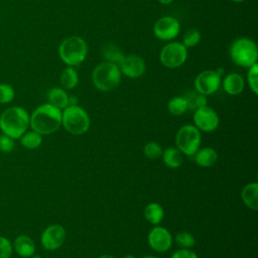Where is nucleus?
Segmentation results:
<instances>
[{"mask_svg":"<svg viewBox=\"0 0 258 258\" xmlns=\"http://www.w3.org/2000/svg\"><path fill=\"white\" fill-rule=\"evenodd\" d=\"M61 126V110L49 103L38 106L29 115V127L40 135L54 133Z\"/></svg>","mask_w":258,"mask_h":258,"instance_id":"nucleus-1","label":"nucleus"},{"mask_svg":"<svg viewBox=\"0 0 258 258\" xmlns=\"http://www.w3.org/2000/svg\"><path fill=\"white\" fill-rule=\"evenodd\" d=\"M29 127V114L20 106H11L0 114V130L12 139H19Z\"/></svg>","mask_w":258,"mask_h":258,"instance_id":"nucleus-2","label":"nucleus"},{"mask_svg":"<svg viewBox=\"0 0 258 258\" xmlns=\"http://www.w3.org/2000/svg\"><path fill=\"white\" fill-rule=\"evenodd\" d=\"M87 41L78 35H72L61 40L58 45V55L68 67H77L84 62L88 55Z\"/></svg>","mask_w":258,"mask_h":258,"instance_id":"nucleus-3","label":"nucleus"},{"mask_svg":"<svg viewBox=\"0 0 258 258\" xmlns=\"http://www.w3.org/2000/svg\"><path fill=\"white\" fill-rule=\"evenodd\" d=\"M119 67L111 61H102L92 72V83L101 92H111L118 88L121 83Z\"/></svg>","mask_w":258,"mask_h":258,"instance_id":"nucleus-4","label":"nucleus"},{"mask_svg":"<svg viewBox=\"0 0 258 258\" xmlns=\"http://www.w3.org/2000/svg\"><path fill=\"white\" fill-rule=\"evenodd\" d=\"M229 54L235 64L248 69L257 63L258 47L253 39L249 37H239L231 43Z\"/></svg>","mask_w":258,"mask_h":258,"instance_id":"nucleus-5","label":"nucleus"},{"mask_svg":"<svg viewBox=\"0 0 258 258\" xmlns=\"http://www.w3.org/2000/svg\"><path fill=\"white\" fill-rule=\"evenodd\" d=\"M61 126L70 134L82 135L89 130L91 119L88 112L81 106H68L61 111Z\"/></svg>","mask_w":258,"mask_h":258,"instance_id":"nucleus-6","label":"nucleus"},{"mask_svg":"<svg viewBox=\"0 0 258 258\" xmlns=\"http://www.w3.org/2000/svg\"><path fill=\"white\" fill-rule=\"evenodd\" d=\"M175 147L184 155L192 156L201 147L202 134L201 131L191 124L181 126L174 137Z\"/></svg>","mask_w":258,"mask_h":258,"instance_id":"nucleus-7","label":"nucleus"},{"mask_svg":"<svg viewBox=\"0 0 258 258\" xmlns=\"http://www.w3.org/2000/svg\"><path fill=\"white\" fill-rule=\"evenodd\" d=\"M187 48L179 41H167L160 49L159 61L167 69H177L187 59Z\"/></svg>","mask_w":258,"mask_h":258,"instance_id":"nucleus-8","label":"nucleus"},{"mask_svg":"<svg viewBox=\"0 0 258 258\" xmlns=\"http://www.w3.org/2000/svg\"><path fill=\"white\" fill-rule=\"evenodd\" d=\"M180 31L179 21L172 16L165 15L158 18L153 25L154 36L162 41H171Z\"/></svg>","mask_w":258,"mask_h":258,"instance_id":"nucleus-9","label":"nucleus"},{"mask_svg":"<svg viewBox=\"0 0 258 258\" xmlns=\"http://www.w3.org/2000/svg\"><path fill=\"white\" fill-rule=\"evenodd\" d=\"M222 77L216 70H206L201 72L195 79V90L205 96L216 93L221 87Z\"/></svg>","mask_w":258,"mask_h":258,"instance_id":"nucleus-10","label":"nucleus"},{"mask_svg":"<svg viewBox=\"0 0 258 258\" xmlns=\"http://www.w3.org/2000/svg\"><path fill=\"white\" fill-rule=\"evenodd\" d=\"M192 119L195 126L203 132L215 131L220 124L218 113L208 105L195 110Z\"/></svg>","mask_w":258,"mask_h":258,"instance_id":"nucleus-11","label":"nucleus"},{"mask_svg":"<svg viewBox=\"0 0 258 258\" xmlns=\"http://www.w3.org/2000/svg\"><path fill=\"white\" fill-rule=\"evenodd\" d=\"M66 229L58 224L47 226L40 235V244L47 251L57 250L66 241Z\"/></svg>","mask_w":258,"mask_h":258,"instance_id":"nucleus-12","label":"nucleus"},{"mask_svg":"<svg viewBox=\"0 0 258 258\" xmlns=\"http://www.w3.org/2000/svg\"><path fill=\"white\" fill-rule=\"evenodd\" d=\"M173 238L170 232L162 226H154L147 235V243L149 247L158 253L168 251L172 246Z\"/></svg>","mask_w":258,"mask_h":258,"instance_id":"nucleus-13","label":"nucleus"},{"mask_svg":"<svg viewBox=\"0 0 258 258\" xmlns=\"http://www.w3.org/2000/svg\"><path fill=\"white\" fill-rule=\"evenodd\" d=\"M118 67L121 74L129 79L140 78L146 71V63L144 59L137 54H124L119 61Z\"/></svg>","mask_w":258,"mask_h":258,"instance_id":"nucleus-14","label":"nucleus"},{"mask_svg":"<svg viewBox=\"0 0 258 258\" xmlns=\"http://www.w3.org/2000/svg\"><path fill=\"white\" fill-rule=\"evenodd\" d=\"M223 90L231 96L240 95L245 88V80L238 73H229L221 81Z\"/></svg>","mask_w":258,"mask_h":258,"instance_id":"nucleus-15","label":"nucleus"},{"mask_svg":"<svg viewBox=\"0 0 258 258\" xmlns=\"http://www.w3.org/2000/svg\"><path fill=\"white\" fill-rule=\"evenodd\" d=\"M12 246L13 251L22 258H30L36 251L34 241L27 235H18L12 242Z\"/></svg>","mask_w":258,"mask_h":258,"instance_id":"nucleus-16","label":"nucleus"},{"mask_svg":"<svg viewBox=\"0 0 258 258\" xmlns=\"http://www.w3.org/2000/svg\"><path fill=\"white\" fill-rule=\"evenodd\" d=\"M196 163L201 167H211L218 161V152L213 147L199 148L192 155Z\"/></svg>","mask_w":258,"mask_h":258,"instance_id":"nucleus-17","label":"nucleus"},{"mask_svg":"<svg viewBox=\"0 0 258 258\" xmlns=\"http://www.w3.org/2000/svg\"><path fill=\"white\" fill-rule=\"evenodd\" d=\"M241 199L244 205L250 210H258V183L249 182L241 190Z\"/></svg>","mask_w":258,"mask_h":258,"instance_id":"nucleus-18","label":"nucleus"},{"mask_svg":"<svg viewBox=\"0 0 258 258\" xmlns=\"http://www.w3.org/2000/svg\"><path fill=\"white\" fill-rule=\"evenodd\" d=\"M47 100L49 104L59 110H63L69 106V95L62 88H51L47 93Z\"/></svg>","mask_w":258,"mask_h":258,"instance_id":"nucleus-19","label":"nucleus"},{"mask_svg":"<svg viewBox=\"0 0 258 258\" xmlns=\"http://www.w3.org/2000/svg\"><path fill=\"white\" fill-rule=\"evenodd\" d=\"M183 154L176 147H167L162 151V160L164 164L172 169L178 168L183 162Z\"/></svg>","mask_w":258,"mask_h":258,"instance_id":"nucleus-20","label":"nucleus"},{"mask_svg":"<svg viewBox=\"0 0 258 258\" xmlns=\"http://www.w3.org/2000/svg\"><path fill=\"white\" fill-rule=\"evenodd\" d=\"M144 217L147 222L156 226L164 218V210L159 203L151 202L144 209Z\"/></svg>","mask_w":258,"mask_h":258,"instance_id":"nucleus-21","label":"nucleus"},{"mask_svg":"<svg viewBox=\"0 0 258 258\" xmlns=\"http://www.w3.org/2000/svg\"><path fill=\"white\" fill-rule=\"evenodd\" d=\"M59 83L62 89L72 90L79 84V75L74 67L64 68L59 75Z\"/></svg>","mask_w":258,"mask_h":258,"instance_id":"nucleus-22","label":"nucleus"},{"mask_svg":"<svg viewBox=\"0 0 258 258\" xmlns=\"http://www.w3.org/2000/svg\"><path fill=\"white\" fill-rule=\"evenodd\" d=\"M20 144L26 149H36L42 143V135L35 132L34 130H27L19 138Z\"/></svg>","mask_w":258,"mask_h":258,"instance_id":"nucleus-23","label":"nucleus"},{"mask_svg":"<svg viewBox=\"0 0 258 258\" xmlns=\"http://www.w3.org/2000/svg\"><path fill=\"white\" fill-rule=\"evenodd\" d=\"M167 110L173 116H180L184 114L188 108L186 100L183 96H175L167 103Z\"/></svg>","mask_w":258,"mask_h":258,"instance_id":"nucleus-24","label":"nucleus"},{"mask_svg":"<svg viewBox=\"0 0 258 258\" xmlns=\"http://www.w3.org/2000/svg\"><path fill=\"white\" fill-rule=\"evenodd\" d=\"M183 97L186 100L188 110H197L201 107L207 106L208 104L207 96L198 93L196 90L187 92Z\"/></svg>","mask_w":258,"mask_h":258,"instance_id":"nucleus-25","label":"nucleus"},{"mask_svg":"<svg viewBox=\"0 0 258 258\" xmlns=\"http://www.w3.org/2000/svg\"><path fill=\"white\" fill-rule=\"evenodd\" d=\"M202 34L199 29L197 28H189L187 29L182 35L181 43L186 47H194L201 41Z\"/></svg>","mask_w":258,"mask_h":258,"instance_id":"nucleus-26","label":"nucleus"},{"mask_svg":"<svg viewBox=\"0 0 258 258\" xmlns=\"http://www.w3.org/2000/svg\"><path fill=\"white\" fill-rule=\"evenodd\" d=\"M175 243L179 246V248L191 249L196 244V239L192 234L186 231L178 232L174 237Z\"/></svg>","mask_w":258,"mask_h":258,"instance_id":"nucleus-27","label":"nucleus"},{"mask_svg":"<svg viewBox=\"0 0 258 258\" xmlns=\"http://www.w3.org/2000/svg\"><path fill=\"white\" fill-rule=\"evenodd\" d=\"M162 147L155 141H148L143 147V154L146 158L155 160L162 155Z\"/></svg>","mask_w":258,"mask_h":258,"instance_id":"nucleus-28","label":"nucleus"},{"mask_svg":"<svg viewBox=\"0 0 258 258\" xmlns=\"http://www.w3.org/2000/svg\"><path fill=\"white\" fill-rule=\"evenodd\" d=\"M247 83L250 90L257 95L258 94V63H255L248 68L247 71Z\"/></svg>","mask_w":258,"mask_h":258,"instance_id":"nucleus-29","label":"nucleus"},{"mask_svg":"<svg viewBox=\"0 0 258 258\" xmlns=\"http://www.w3.org/2000/svg\"><path fill=\"white\" fill-rule=\"evenodd\" d=\"M103 51H104L103 54H104V57H106V60L114 62L117 66L124 55L115 45H112V44L104 47Z\"/></svg>","mask_w":258,"mask_h":258,"instance_id":"nucleus-30","label":"nucleus"},{"mask_svg":"<svg viewBox=\"0 0 258 258\" xmlns=\"http://www.w3.org/2000/svg\"><path fill=\"white\" fill-rule=\"evenodd\" d=\"M15 91L9 84H0V104H9L14 100Z\"/></svg>","mask_w":258,"mask_h":258,"instance_id":"nucleus-31","label":"nucleus"},{"mask_svg":"<svg viewBox=\"0 0 258 258\" xmlns=\"http://www.w3.org/2000/svg\"><path fill=\"white\" fill-rule=\"evenodd\" d=\"M12 253V242L7 237L0 236V258H11Z\"/></svg>","mask_w":258,"mask_h":258,"instance_id":"nucleus-32","label":"nucleus"},{"mask_svg":"<svg viewBox=\"0 0 258 258\" xmlns=\"http://www.w3.org/2000/svg\"><path fill=\"white\" fill-rule=\"evenodd\" d=\"M15 143L14 139L11 137L5 135V134H0V151L4 153H9L14 149Z\"/></svg>","mask_w":258,"mask_h":258,"instance_id":"nucleus-33","label":"nucleus"},{"mask_svg":"<svg viewBox=\"0 0 258 258\" xmlns=\"http://www.w3.org/2000/svg\"><path fill=\"white\" fill-rule=\"evenodd\" d=\"M170 258H199L198 254L192 251L191 249H184V248H179L178 250L174 251Z\"/></svg>","mask_w":258,"mask_h":258,"instance_id":"nucleus-34","label":"nucleus"},{"mask_svg":"<svg viewBox=\"0 0 258 258\" xmlns=\"http://www.w3.org/2000/svg\"><path fill=\"white\" fill-rule=\"evenodd\" d=\"M78 105V98L76 96H69V106Z\"/></svg>","mask_w":258,"mask_h":258,"instance_id":"nucleus-35","label":"nucleus"},{"mask_svg":"<svg viewBox=\"0 0 258 258\" xmlns=\"http://www.w3.org/2000/svg\"><path fill=\"white\" fill-rule=\"evenodd\" d=\"M160 4H163V5H168L170 3H172L174 0H157Z\"/></svg>","mask_w":258,"mask_h":258,"instance_id":"nucleus-36","label":"nucleus"},{"mask_svg":"<svg viewBox=\"0 0 258 258\" xmlns=\"http://www.w3.org/2000/svg\"><path fill=\"white\" fill-rule=\"evenodd\" d=\"M98 258H116L115 256L111 255V254H102L101 256H99Z\"/></svg>","mask_w":258,"mask_h":258,"instance_id":"nucleus-37","label":"nucleus"},{"mask_svg":"<svg viewBox=\"0 0 258 258\" xmlns=\"http://www.w3.org/2000/svg\"><path fill=\"white\" fill-rule=\"evenodd\" d=\"M123 258H136L133 254H127V255H125Z\"/></svg>","mask_w":258,"mask_h":258,"instance_id":"nucleus-38","label":"nucleus"},{"mask_svg":"<svg viewBox=\"0 0 258 258\" xmlns=\"http://www.w3.org/2000/svg\"><path fill=\"white\" fill-rule=\"evenodd\" d=\"M141 258H158V257L152 256V255H145V256H143V257H141Z\"/></svg>","mask_w":258,"mask_h":258,"instance_id":"nucleus-39","label":"nucleus"},{"mask_svg":"<svg viewBox=\"0 0 258 258\" xmlns=\"http://www.w3.org/2000/svg\"><path fill=\"white\" fill-rule=\"evenodd\" d=\"M232 2H235V3H241V2H244L246 0H231Z\"/></svg>","mask_w":258,"mask_h":258,"instance_id":"nucleus-40","label":"nucleus"},{"mask_svg":"<svg viewBox=\"0 0 258 258\" xmlns=\"http://www.w3.org/2000/svg\"><path fill=\"white\" fill-rule=\"evenodd\" d=\"M30 258H42V257H41V256H39V255H35V254H34V255H33V256H31Z\"/></svg>","mask_w":258,"mask_h":258,"instance_id":"nucleus-41","label":"nucleus"}]
</instances>
